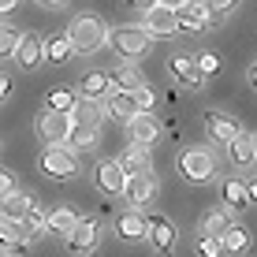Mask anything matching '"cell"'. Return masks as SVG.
<instances>
[{"mask_svg":"<svg viewBox=\"0 0 257 257\" xmlns=\"http://www.w3.org/2000/svg\"><path fill=\"white\" fill-rule=\"evenodd\" d=\"M67 41H71V49L78 52V56H93V52H101L104 49V41H108V26L101 23V15H93V12H82V15H75V19L67 23Z\"/></svg>","mask_w":257,"mask_h":257,"instance_id":"6da1fadb","label":"cell"},{"mask_svg":"<svg viewBox=\"0 0 257 257\" xmlns=\"http://www.w3.org/2000/svg\"><path fill=\"white\" fill-rule=\"evenodd\" d=\"M175 164H179V175L194 187H205L209 179H216V157L205 146H187Z\"/></svg>","mask_w":257,"mask_h":257,"instance_id":"7a4b0ae2","label":"cell"},{"mask_svg":"<svg viewBox=\"0 0 257 257\" xmlns=\"http://www.w3.org/2000/svg\"><path fill=\"white\" fill-rule=\"evenodd\" d=\"M149 41H153V38L142 30V23H119V26H112V30H108V45L123 60H138L142 52L149 49Z\"/></svg>","mask_w":257,"mask_h":257,"instance_id":"3957f363","label":"cell"},{"mask_svg":"<svg viewBox=\"0 0 257 257\" xmlns=\"http://www.w3.org/2000/svg\"><path fill=\"white\" fill-rule=\"evenodd\" d=\"M38 168L49 175V179H56V183H64L71 179V175H78V153L75 149H67V146H45L41 149V157H38Z\"/></svg>","mask_w":257,"mask_h":257,"instance_id":"277c9868","label":"cell"},{"mask_svg":"<svg viewBox=\"0 0 257 257\" xmlns=\"http://www.w3.org/2000/svg\"><path fill=\"white\" fill-rule=\"evenodd\" d=\"M34 131H38L41 146H67L71 131H75V119L67 112H52V108H41L38 119H34Z\"/></svg>","mask_w":257,"mask_h":257,"instance_id":"5b68a950","label":"cell"},{"mask_svg":"<svg viewBox=\"0 0 257 257\" xmlns=\"http://www.w3.org/2000/svg\"><path fill=\"white\" fill-rule=\"evenodd\" d=\"M101 235H104V224L97 216H82L78 227L67 235V250L71 253H93L101 246Z\"/></svg>","mask_w":257,"mask_h":257,"instance_id":"8992f818","label":"cell"},{"mask_svg":"<svg viewBox=\"0 0 257 257\" xmlns=\"http://www.w3.org/2000/svg\"><path fill=\"white\" fill-rule=\"evenodd\" d=\"M142 30L149 38H172V34H179V12H172L164 4H153L149 12H142Z\"/></svg>","mask_w":257,"mask_h":257,"instance_id":"52a82bcc","label":"cell"},{"mask_svg":"<svg viewBox=\"0 0 257 257\" xmlns=\"http://www.w3.org/2000/svg\"><path fill=\"white\" fill-rule=\"evenodd\" d=\"M205 135H209V142H216V146H231V142L242 135V127H238L235 116H227V112H220V108H209L205 112Z\"/></svg>","mask_w":257,"mask_h":257,"instance_id":"ba28073f","label":"cell"},{"mask_svg":"<svg viewBox=\"0 0 257 257\" xmlns=\"http://www.w3.org/2000/svg\"><path fill=\"white\" fill-rule=\"evenodd\" d=\"M127 135H131V146H157V142L164 138V127H161V119L153 116V112H138L135 119L127 123Z\"/></svg>","mask_w":257,"mask_h":257,"instance_id":"9c48e42d","label":"cell"},{"mask_svg":"<svg viewBox=\"0 0 257 257\" xmlns=\"http://www.w3.org/2000/svg\"><path fill=\"white\" fill-rule=\"evenodd\" d=\"M116 235L123 242H142V238H149V216L142 209H127L116 216Z\"/></svg>","mask_w":257,"mask_h":257,"instance_id":"30bf717a","label":"cell"},{"mask_svg":"<svg viewBox=\"0 0 257 257\" xmlns=\"http://www.w3.org/2000/svg\"><path fill=\"white\" fill-rule=\"evenodd\" d=\"M15 64L23 71H38L45 64V38H41V34H23L19 49H15Z\"/></svg>","mask_w":257,"mask_h":257,"instance_id":"8fae6325","label":"cell"},{"mask_svg":"<svg viewBox=\"0 0 257 257\" xmlns=\"http://www.w3.org/2000/svg\"><path fill=\"white\" fill-rule=\"evenodd\" d=\"M123 198H127L131 209H146L149 201L157 198V175H153V172L131 175V179H127V190H123Z\"/></svg>","mask_w":257,"mask_h":257,"instance_id":"7c38bea8","label":"cell"},{"mask_svg":"<svg viewBox=\"0 0 257 257\" xmlns=\"http://www.w3.org/2000/svg\"><path fill=\"white\" fill-rule=\"evenodd\" d=\"M93 183H97V190L108 194V198H116V194L127 190V175H123L119 161H101L97 172H93Z\"/></svg>","mask_w":257,"mask_h":257,"instance_id":"4fadbf2b","label":"cell"},{"mask_svg":"<svg viewBox=\"0 0 257 257\" xmlns=\"http://www.w3.org/2000/svg\"><path fill=\"white\" fill-rule=\"evenodd\" d=\"M209 26H216V23H212L205 0H187V4L179 8V30H187V34H201V30H209Z\"/></svg>","mask_w":257,"mask_h":257,"instance_id":"5bb4252c","label":"cell"},{"mask_svg":"<svg viewBox=\"0 0 257 257\" xmlns=\"http://www.w3.org/2000/svg\"><path fill=\"white\" fill-rule=\"evenodd\" d=\"M175 238H179V231H175V224L168 216H153L149 220V246L157 250V257H168L175 250Z\"/></svg>","mask_w":257,"mask_h":257,"instance_id":"9a60e30c","label":"cell"},{"mask_svg":"<svg viewBox=\"0 0 257 257\" xmlns=\"http://www.w3.org/2000/svg\"><path fill=\"white\" fill-rule=\"evenodd\" d=\"M168 67H172L175 82H179V86H187V90H198V86L205 82V75L198 71V60H194V56H187V52L172 56V60H168Z\"/></svg>","mask_w":257,"mask_h":257,"instance_id":"2e32d148","label":"cell"},{"mask_svg":"<svg viewBox=\"0 0 257 257\" xmlns=\"http://www.w3.org/2000/svg\"><path fill=\"white\" fill-rule=\"evenodd\" d=\"M78 97H86V101H104V97L112 93V75L108 71H86L82 78H78Z\"/></svg>","mask_w":257,"mask_h":257,"instance_id":"e0dca14e","label":"cell"},{"mask_svg":"<svg viewBox=\"0 0 257 257\" xmlns=\"http://www.w3.org/2000/svg\"><path fill=\"white\" fill-rule=\"evenodd\" d=\"M104 112H108V119H119V123H131L138 116V101L135 93H123V90H112L104 97Z\"/></svg>","mask_w":257,"mask_h":257,"instance_id":"ac0fdd59","label":"cell"},{"mask_svg":"<svg viewBox=\"0 0 257 257\" xmlns=\"http://www.w3.org/2000/svg\"><path fill=\"white\" fill-rule=\"evenodd\" d=\"M34 242V238L30 235H26V227L19 224V220H8V216H0V246H4V250H26V246H30Z\"/></svg>","mask_w":257,"mask_h":257,"instance_id":"d6986e66","label":"cell"},{"mask_svg":"<svg viewBox=\"0 0 257 257\" xmlns=\"http://www.w3.org/2000/svg\"><path fill=\"white\" fill-rule=\"evenodd\" d=\"M38 205V201L30 198V194H23V190H12V194H4V198H0V216H8V220H23L30 216V209Z\"/></svg>","mask_w":257,"mask_h":257,"instance_id":"ffe728a7","label":"cell"},{"mask_svg":"<svg viewBox=\"0 0 257 257\" xmlns=\"http://www.w3.org/2000/svg\"><path fill=\"white\" fill-rule=\"evenodd\" d=\"M78 212L71 209V205H60V209H52L49 216H45V231H52V235H60V238H67L71 231L78 227Z\"/></svg>","mask_w":257,"mask_h":257,"instance_id":"44dd1931","label":"cell"},{"mask_svg":"<svg viewBox=\"0 0 257 257\" xmlns=\"http://www.w3.org/2000/svg\"><path fill=\"white\" fill-rule=\"evenodd\" d=\"M119 168H123V175H146V172H153V157H149V149L146 146H131L127 153L119 157Z\"/></svg>","mask_w":257,"mask_h":257,"instance_id":"7402d4cb","label":"cell"},{"mask_svg":"<svg viewBox=\"0 0 257 257\" xmlns=\"http://www.w3.org/2000/svg\"><path fill=\"white\" fill-rule=\"evenodd\" d=\"M71 119L75 123H86V127H101L104 119H108V112H104V101H86V97H78L75 112H71Z\"/></svg>","mask_w":257,"mask_h":257,"instance_id":"603a6c76","label":"cell"},{"mask_svg":"<svg viewBox=\"0 0 257 257\" xmlns=\"http://www.w3.org/2000/svg\"><path fill=\"white\" fill-rule=\"evenodd\" d=\"M220 201H224L227 212H242L250 205V198H246V183L242 179H224V187H220Z\"/></svg>","mask_w":257,"mask_h":257,"instance_id":"cb8c5ba5","label":"cell"},{"mask_svg":"<svg viewBox=\"0 0 257 257\" xmlns=\"http://www.w3.org/2000/svg\"><path fill=\"white\" fill-rule=\"evenodd\" d=\"M231 227V212L227 209H209L201 216V238H224Z\"/></svg>","mask_w":257,"mask_h":257,"instance_id":"d4e9b609","label":"cell"},{"mask_svg":"<svg viewBox=\"0 0 257 257\" xmlns=\"http://www.w3.org/2000/svg\"><path fill=\"white\" fill-rule=\"evenodd\" d=\"M108 75H112V90H123V93H135L138 86H146V75H142L138 67H131V64L108 71Z\"/></svg>","mask_w":257,"mask_h":257,"instance_id":"484cf974","label":"cell"},{"mask_svg":"<svg viewBox=\"0 0 257 257\" xmlns=\"http://www.w3.org/2000/svg\"><path fill=\"white\" fill-rule=\"evenodd\" d=\"M97 142H101V127H86V123H75V131H71V138H67V149L90 153V149H97Z\"/></svg>","mask_w":257,"mask_h":257,"instance_id":"4316f807","label":"cell"},{"mask_svg":"<svg viewBox=\"0 0 257 257\" xmlns=\"http://www.w3.org/2000/svg\"><path fill=\"white\" fill-rule=\"evenodd\" d=\"M220 242H224V253H231V257H238V253H246L250 250V227H242V224H231L227 227V235L220 238Z\"/></svg>","mask_w":257,"mask_h":257,"instance_id":"83f0119b","label":"cell"},{"mask_svg":"<svg viewBox=\"0 0 257 257\" xmlns=\"http://www.w3.org/2000/svg\"><path fill=\"white\" fill-rule=\"evenodd\" d=\"M227 157H231V164H238V168H250V164L257 161V146H253V138L238 135L231 146H227Z\"/></svg>","mask_w":257,"mask_h":257,"instance_id":"f1b7e54d","label":"cell"},{"mask_svg":"<svg viewBox=\"0 0 257 257\" xmlns=\"http://www.w3.org/2000/svg\"><path fill=\"white\" fill-rule=\"evenodd\" d=\"M75 104H78V93L71 90V86H56V90H49V97H45V108H52V112H75Z\"/></svg>","mask_w":257,"mask_h":257,"instance_id":"f546056e","label":"cell"},{"mask_svg":"<svg viewBox=\"0 0 257 257\" xmlns=\"http://www.w3.org/2000/svg\"><path fill=\"white\" fill-rule=\"evenodd\" d=\"M71 56H75V49H71L67 34H56V38H45V60H49V64H67Z\"/></svg>","mask_w":257,"mask_h":257,"instance_id":"4dcf8cb0","label":"cell"},{"mask_svg":"<svg viewBox=\"0 0 257 257\" xmlns=\"http://www.w3.org/2000/svg\"><path fill=\"white\" fill-rule=\"evenodd\" d=\"M19 26H12V23H0V60H12L15 56V49H19Z\"/></svg>","mask_w":257,"mask_h":257,"instance_id":"1f68e13d","label":"cell"},{"mask_svg":"<svg viewBox=\"0 0 257 257\" xmlns=\"http://www.w3.org/2000/svg\"><path fill=\"white\" fill-rule=\"evenodd\" d=\"M45 216H49L45 209H38V205L30 209V216L23 220V227H26V235H30V238H38L41 231H45Z\"/></svg>","mask_w":257,"mask_h":257,"instance_id":"d6a6232c","label":"cell"},{"mask_svg":"<svg viewBox=\"0 0 257 257\" xmlns=\"http://www.w3.org/2000/svg\"><path fill=\"white\" fill-rule=\"evenodd\" d=\"M209 4V15H212V23H220V19H227V15L235 12L242 0H205Z\"/></svg>","mask_w":257,"mask_h":257,"instance_id":"836d02e7","label":"cell"},{"mask_svg":"<svg viewBox=\"0 0 257 257\" xmlns=\"http://www.w3.org/2000/svg\"><path fill=\"white\" fill-rule=\"evenodd\" d=\"M194 60H198V71H201V75H216V71H220V56H216V52H198V56H194Z\"/></svg>","mask_w":257,"mask_h":257,"instance_id":"e575fe53","label":"cell"},{"mask_svg":"<svg viewBox=\"0 0 257 257\" xmlns=\"http://www.w3.org/2000/svg\"><path fill=\"white\" fill-rule=\"evenodd\" d=\"M135 101H138V112H153V104H157V93H153V86H138L135 90Z\"/></svg>","mask_w":257,"mask_h":257,"instance_id":"d590c367","label":"cell"},{"mask_svg":"<svg viewBox=\"0 0 257 257\" xmlns=\"http://www.w3.org/2000/svg\"><path fill=\"white\" fill-rule=\"evenodd\" d=\"M198 257H224V242L220 238H198Z\"/></svg>","mask_w":257,"mask_h":257,"instance_id":"8d00e7d4","label":"cell"},{"mask_svg":"<svg viewBox=\"0 0 257 257\" xmlns=\"http://www.w3.org/2000/svg\"><path fill=\"white\" fill-rule=\"evenodd\" d=\"M15 190V175L8 172V168H0V198H4V194H12Z\"/></svg>","mask_w":257,"mask_h":257,"instance_id":"74e56055","label":"cell"},{"mask_svg":"<svg viewBox=\"0 0 257 257\" xmlns=\"http://www.w3.org/2000/svg\"><path fill=\"white\" fill-rule=\"evenodd\" d=\"M19 8V0H0V15H12Z\"/></svg>","mask_w":257,"mask_h":257,"instance_id":"f35d334b","label":"cell"},{"mask_svg":"<svg viewBox=\"0 0 257 257\" xmlns=\"http://www.w3.org/2000/svg\"><path fill=\"white\" fill-rule=\"evenodd\" d=\"M246 198H250V205H257V179L246 183Z\"/></svg>","mask_w":257,"mask_h":257,"instance_id":"ab89813d","label":"cell"},{"mask_svg":"<svg viewBox=\"0 0 257 257\" xmlns=\"http://www.w3.org/2000/svg\"><path fill=\"white\" fill-rule=\"evenodd\" d=\"M38 4H41V8H49V12H60V8L67 4V0H38Z\"/></svg>","mask_w":257,"mask_h":257,"instance_id":"60d3db41","label":"cell"},{"mask_svg":"<svg viewBox=\"0 0 257 257\" xmlns=\"http://www.w3.org/2000/svg\"><path fill=\"white\" fill-rule=\"evenodd\" d=\"M127 4H131V8H142V12H149V8H153L157 0H127Z\"/></svg>","mask_w":257,"mask_h":257,"instance_id":"b9f144b4","label":"cell"},{"mask_svg":"<svg viewBox=\"0 0 257 257\" xmlns=\"http://www.w3.org/2000/svg\"><path fill=\"white\" fill-rule=\"evenodd\" d=\"M157 4H164V8H172V12H179V8L187 4V0H157Z\"/></svg>","mask_w":257,"mask_h":257,"instance_id":"7bdbcfd3","label":"cell"},{"mask_svg":"<svg viewBox=\"0 0 257 257\" xmlns=\"http://www.w3.org/2000/svg\"><path fill=\"white\" fill-rule=\"evenodd\" d=\"M8 86H12V82H8V75H0V101L8 97Z\"/></svg>","mask_w":257,"mask_h":257,"instance_id":"ee69618b","label":"cell"},{"mask_svg":"<svg viewBox=\"0 0 257 257\" xmlns=\"http://www.w3.org/2000/svg\"><path fill=\"white\" fill-rule=\"evenodd\" d=\"M246 78H250V86H253V90H257V64H253L250 71H246Z\"/></svg>","mask_w":257,"mask_h":257,"instance_id":"f6af8a7d","label":"cell"},{"mask_svg":"<svg viewBox=\"0 0 257 257\" xmlns=\"http://www.w3.org/2000/svg\"><path fill=\"white\" fill-rule=\"evenodd\" d=\"M0 257H15V253H12V250H0Z\"/></svg>","mask_w":257,"mask_h":257,"instance_id":"bcb514c9","label":"cell"},{"mask_svg":"<svg viewBox=\"0 0 257 257\" xmlns=\"http://www.w3.org/2000/svg\"><path fill=\"white\" fill-rule=\"evenodd\" d=\"M253 146H257V138H253Z\"/></svg>","mask_w":257,"mask_h":257,"instance_id":"7dc6e473","label":"cell"}]
</instances>
